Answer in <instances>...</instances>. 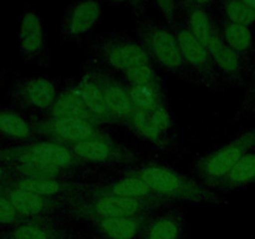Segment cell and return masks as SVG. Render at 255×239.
I'll return each instance as SVG.
<instances>
[{
  "mask_svg": "<svg viewBox=\"0 0 255 239\" xmlns=\"http://www.w3.org/2000/svg\"><path fill=\"white\" fill-rule=\"evenodd\" d=\"M69 147L82 162L131 164L138 161L132 149L116 143L109 136L79 142Z\"/></svg>",
  "mask_w": 255,
  "mask_h": 239,
  "instance_id": "obj_9",
  "label": "cell"
},
{
  "mask_svg": "<svg viewBox=\"0 0 255 239\" xmlns=\"http://www.w3.org/2000/svg\"><path fill=\"white\" fill-rule=\"evenodd\" d=\"M0 239H14V238H11L10 236H0Z\"/></svg>",
  "mask_w": 255,
  "mask_h": 239,
  "instance_id": "obj_39",
  "label": "cell"
},
{
  "mask_svg": "<svg viewBox=\"0 0 255 239\" xmlns=\"http://www.w3.org/2000/svg\"><path fill=\"white\" fill-rule=\"evenodd\" d=\"M173 30L187 67L196 71L206 84H214L217 81V72L208 47L189 31L187 25L176 24Z\"/></svg>",
  "mask_w": 255,
  "mask_h": 239,
  "instance_id": "obj_7",
  "label": "cell"
},
{
  "mask_svg": "<svg viewBox=\"0 0 255 239\" xmlns=\"http://www.w3.org/2000/svg\"><path fill=\"white\" fill-rule=\"evenodd\" d=\"M0 194L6 197L20 216L25 219L44 217L62 208L66 201L72 198H52L24 191L5 183L0 186Z\"/></svg>",
  "mask_w": 255,
  "mask_h": 239,
  "instance_id": "obj_10",
  "label": "cell"
},
{
  "mask_svg": "<svg viewBox=\"0 0 255 239\" xmlns=\"http://www.w3.org/2000/svg\"><path fill=\"white\" fill-rule=\"evenodd\" d=\"M223 39L239 56H248L253 49V36L248 26L227 20L223 25Z\"/></svg>",
  "mask_w": 255,
  "mask_h": 239,
  "instance_id": "obj_26",
  "label": "cell"
},
{
  "mask_svg": "<svg viewBox=\"0 0 255 239\" xmlns=\"http://www.w3.org/2000/svg\"><path fill=\"white\" fill-rule=\"evenodd\" d=\"M31 124L35 133L46 136L66 146L107 136L100 131L99 127L74 119L50 117L42 121H34Z\"/></svg>",
  "mask_w": 255,
  "mask_h": 239,
  "instance_id": "obj_6",
  "label": "cell"
},
{
  "mask_svg": "<svg viewBox=\"0 0 255 239\" xmlns=\"http://www.w3.org/2000/svg\"><path fill=\"white\" fill-rule=\"evenodd\" d=\"M208 51L213 59L214 65L219 67L227 76L233 80H239L243 74L242 57L227 45L223 36L214 29L208 42Z\"/></svg>",
  "mask_w": 255,
  "mask_h": 239,
  "instance_id": "obj_20",
  "label": "cell"
},
{
  "mask_svg": "<svg viewBox=\"0 0 255 239\" xmlns=\"http://www.w3.org/2000/svg\"><path fill=\"white\" fill-rule=\"evenodd\" d=\"M134 110L144 112H153L163 104V94L161 87L148 85H129L127 87Z\"/></svg>",
  "mask_w": 255,
  "mask_h": 239,
  "instance_id": "obj_27",
  "label": "cell"
},
{
  "mask_svg": "<svg viewBox=\"0 0 255 239\" xmlns=\"http://www.w3.org/2000/svg\"><path fill=\"white\" fill-rule=\"evenodd\" d=\"M128 126L136 129L137 133L143 136L144 138L151 139V141H159L161 139V136L154 131L153 126H152L149 112L141 111V110H134Z\"/></svg>",
  "mask_w": 255,
  "mask_h": 239,
  "instance_id": "obj_31",
  "label": "cell"
},
{
  "mask_svg": "<svg viewBox=\"0 0 255 239\" xmlns=\"http://www.w3.org/2000/svg\"><path fill=\"white\" fill-rule=\"evenodd\" d=\"M246 2L249 5V6L253 7V9L255 10V1H246Z\"/></svg>",
  "mask_w": 255,
  "mask_h": 239,
  "instance_id": "obj_38",
  "label": "cell"
},
{
  "mask_svg": "<svg viewBox=\"0 0 255 239\" xmlns=\"http://www.w3.org/2000/svg\"><path fill=\"white\" fill-rule=\"evenodd\" d=\"M4 76H5V74L2 71H0V86H1V84H2V81H4Z\"/></svg>",
  "mask_w": 255,
  "mask_h": 239,
  "instance_id": "obj_37",
  "label": "cell"
},
{
  "mask_svg": "<svg viewBox=\"0 0 255 239\" xmlns=\"http://www.w3.org/2000/svg\"><path fill=\"white\" fill-rule=\"evenodd\" d=\"M97 239H109V238H105V237H101V238H97Z\"/></svg>",
  "mask_w": 255,
  "mask_h": 239,
  "instance_id": "obj_40",
  "label": "cell"
},
{
  "mask_svg": "<svg viewBox=\"0 0 255 239\" xmlns=\"http://www.w3.org/2000/svg\"><path fill=\"white\" fill-rule=\"evenodd\" d=\"M149 116H151V122L154 131L162 137V134L171 127V117H169L166 106L161 105L153 112H149Z\"/></svg>",
  "mask_w": 255,
  "mask_h": 239,
  "instance_id": "obj_33",
  "label": "cell"
},
{
  "mask_svg": "<svg viewBox=\"0 0 255 239\" xmlns=\"http://www.w3.org/2000/svg\"><path fill=\"white\" fill-rule=\"evenodd\" d=\"M0 136L12 141H31L36 133L32 124L19 112L7 107H0Z\"/></svg>",
  "mask_w": 255,
  "mask_h": 239,
  "instance_id": "obj_23",
  "label": "cell"
},
{
  "mask_svg": "<svg viewBox=\"0 0 255 239\" xmlns=\"http://www.w3.org/2000/svg\"><path fill=\"white\" fill-rule=\"evenodd\" d=\"M26 219L17 213L11 202L5 196L0 194V224L4 226H17Z\"/></svg>",
  "mask_w": 255,
  "mask_h": 239,
  "instance_id": "obj_32",
  "label": "cell"
},
{
  "mask_svg": "<svg viewBox=\"0 0 255 239\" xmlns=\"http://www.w3.org/2000/svg\"><path fill=\"white\" fill-rule=\"evenodd\" d=\"M20 50L26 59H35L45 50V34L40 17L29 10L21 19L19 30Z\"/></svg>",
  "mask_w": 255,
  "mask_h": 239,
  "instance_id": "obj_19",
  "label": "cell"
},
{
  "mask_svg": "<svg viewBox=\"0 0 255 239\" xmlns=\"http://www.w3.org/2000/svg\"><path fill=\"white\" fill-rule=\"evenodd\" d=\"M29 144L41 163L51 164L66 171L82 163L81 159L66 144L55 141L31 142Z\"/></svg>",
  "mask_w": 255,
  "mask_h": 239,
  "instance_id": "obj_21",
  "label": "cell"
},
{
  "mask_svg": "<svg viewBox=\"0 0 255 239\" xmlns=\"http://www.w3.org/2000/svg\"><path fill=\"white\" fill-rule=\"evenodd\" d=\"M92 51L106 66L119 71H128L142 64H151L148 54L139 42L124 36L110 34L97 39Z\"/></svg>",
  "mask_w": 255,
  "mask_h": 239,
  "instance_id": "obj_5",
  "label": "cell"
},
{
  "mask_svg": "<svg viewBox=\"0 0 255 239\" xmlns=\"http://www.w3.org/2000/svg\"><path fill=\"white\" fill-rule=\"evenodd\" d=\"M14 176L25 177L35 179H57L64 176L66 169L45 163H27V164H11L7 166Z\"/></svg>",
  "mask_w": 255,
  "mask_h": 239,
  "instance_id": "obj_28",
  "label": "cell"
},
{
  "mask_svg": "<svg viewBox=\"0 0 255 239\" xmlns=\"http://www.w3.org/2000/svg\"><path fill=\"white\" fill-rule=\"evenodd\" d=\"M11 177H12V173H11V171L7 168V166L0 163V186H2V184L6 183V182L9 181Z\"/></svg>",
  "mask_w": 255,
  "mask_h": 239,
  "instance_id": "obj_36",
  "label": "cell"
},
{
  "mask_svg": "<svg viewBox=\"0 0 255 239\" xmlns=\"http://www.w3.org/2000/svg\"><path fill=\"white\" fill-rule=\"evenodd\" d=\"M137 32L139 44L146 50L149 59L174 74H186L188 67L182 57L173 31L153 19L142 17L137 21Z\"/></svg>",
  "mask_w": 255,
  "mask_h": 239,
  "instance_id": "obj_3",
  "label": "cell"
},
{
  "mask_svg": "<svg viewBox=\"0 0 255 239\" xmlns=\"http://www.w3.org/2000/svg\"><path fill=\"white\" fill-rule=\"evenodd\" d=\"M50 115L51 117H60V119L79 120L96 127L101 124L99 120L91 114L76 89L67 90L56 97V101L50 110Z\"/></svg>",
  "mask_w": 255,
  "mask_h": 239,
  "instance_id": "obj_18",
  "label": "cell"
},
{
  "mask_svg": "<svg viewBox=\"0 0 255 239\" xmlns=\"http://www.w3.org/2000/svg\"><path fill=\"white\" fill-rule=\"evenodd\" d=\"M149 221H151L149 213H143L138 216L95 221L92 222V226L105 238L136 239L137 237L141 238Z\"/></svg>",
  "mask_w": 255,
  "mask_h": 239,
  "instance_id": "obj_14",
  "label": "cell"
},
{
  "mask_svg": "<svg viewBox=\"0 0 255 239\" xmlns=\"http://www.w3.org/2000/svg\"><path fill=\"white\" fill-rule=\"evenodd\" d=\"M183 228V214L173 209L151 218L141 239H182Z\"/></svg>",
  "mask_w": 255,
  "mask_h": 239,
  "instance_id": "obj_22",
  "label": "cell"
},
{
  "mask_svg": "<svg viewBox=\"0 0 255 239\" xmlns=\"http://www.w3.org/2000/svg\"><path fill=\"white\" fill-rule=\"evenodd\" d=\"M7 236L14 239H71L66 228L45 217L26 219L12 227Z\"/></svg>",
  "mask_w": 255,
  "mask_h": 239,
  "instance_id": "obj_17",
  "label": "cell"
},
{
  "mask_svg": "<svg viewBox=\"0 0 255 239\" xmlns=\"http://www.w3.org/2000/svg\"><path fill=\"white\" fill-rule=\"evenodd\" d=\"M169 202L166 198L137 199L115 196L76 197L69 202V214L80 221H101V219L120 218V217L138 216L151 213L154 209L166 206Z\"/></svg>",
  "mask_w": 255,
  "mask_h": 239,
  "instance_id": "obj_2",
  "label": "cell"
},
{
  "mask_svg": "<svg viewBox=\"0 0 255 239\" xmlns=\"http://www.w3.org/2000/svg\"><path fill=\"white\" fill-rule=\"evenodd\" d=\"M251 183H255V152L246 154L214 188L234 189Z\"/></svg>",
  "mask_w": 255,
  "mask_h": 239,
  "instance_id": "obj_25",
  "label": "cell"
},
{
  "mask_svg": "<svg viewBox=\"0 0 255 239\" xmlns=\"http://www.w3.org/2000/svg\"><path fill=\"white\" fill-rule=\"evenodd\" d=\"M76 90L91 114L99 120L100 123H117L105 101L104 92L97 79L96 70L87 71L80 84L77 85Z\"/></svg>",
  "mask_w": 255,
  "mask_h": 239,
  "instance_id": "obj_15",
  "label": "cell"
},
{
  "mask_svg": "<svg viewBox=\"0 0 255 239\" xmlns=\"http://www.w3.org/2000/svg\"><path fill=\"white\" fill-rule=\"evenodd\" d=\"M6 183L16 188L24 189V191L32 192L39 196L52 197V198H76V197H81V194H84L89 188V186L61 181V179L25 178V177H17L14 174Z\"/></svg>",
  "mask_w": 255,
  "mask_h": 239,
  "instance_id": "obj_11",
  "label": "cell"
},
{
  "mask_svg": "<svg viewBox=\"0 0 255 239\" xmlns=\"http://www.w3.org/2000/svg\"><path fill=\"white\" fill-rule=\"evenodd\" d=\"M255 101V64H254V69H253V76H252V82L251 86H249L248 91H247L246 97H244L243 101V106H242V110H246L251 106L252 104Z\"/></svg>",
  "mask_w": 255,
  "mask_h": 239,
  "instance_id": "obj_35",
  "label": "cell"
},
{
  "mask_svg": "<svg viewBox=\"0 0 255 239\" xmlns=\"http://www.w3.org/2000/svg\"><path fill=\"white\" fill-rule=\"evenodd\" d=\"M10 99L20 109L51 110L56 101V89L49 79L45 77H25L12 84Z\"/></svg>",
  "mask_w": 255,
  "mask_h": 239,
  "instance_id": "obj_8",
  "label": "cell"
},
{
  "mask_svg": "<svg viewBox=\"0 0 255 239\" xmlns=\"http://www.w3.org/2000/svg\"><path fill=\"white\" fill-rule=\"evenodd\" d=\"M157 6L161 9L162 14L164 15L167 21L169 22V25L173 29L177 24V6H178V4L173 1H158Z\"/></svg>",
  "mask_w": 255,
  "mask_h": 239,
  "instance_id": "obj_34",
  "label": "cell"
},
{
  "mask_svg": "<svg viewBox=\"0 0 255 239\" xmlns=\"http://www.w3.org/2000/svg\"><path fill=\"white\" fill-rule=\"evenodd\" d=\"M125 76L129 85H148L162 89L161 79L151 64H142L132 67L125 72Z\"/></svg>",
  "mask_w": 255,
  "mask_h": 239,
  "instance_id": "obj_30",
  "label": "cell"
},
{
  "mask_svg": "<svg viewBox=\"0 0 255 239\" xmlns=\"http://www.w3.org/2000/svg\"><path fill=\"white\" fill-rule=\"evenodd\" d=\"M208 2H198V1H188L182 2L184 12L187 16V27L189 31L199 40L203 45L208 46L209 39L212 36V32L214 31V25L212 24L211 17L204 10V5Z\"/></svg>",
  "mask_w": 255,
  "mask_h": 239,
  "instance_id": "obj_24",
  "label": "cell"
},
{
  "mask_svg": "<svg viewBox=\"0 0 255 239\" xmlns=\"http://www.w3.org/2000/svg\"><path fill=\"white\" fill-rule=\"evenodd\" d=\"M96 75L100 85H101L107 107L117 123L129 124L131 117L134 112V107L127 87H125L119 80L110 76L106 72L96 70Z\"/></svg>",
  "mask_w": 255,
  "mask_h": 239,
  "instance_id": "obj_12",
  "label": "cell"
},
{
  "mask_svg": "<svg viewBox=\"0 0 255 239\" xmlns=\"http://www.w3.org/2000/svg\"><path fill=\"white\" fill-rule=\"evenodd\" d=\"M86 197L97 196H115L124 197V198H137V199H152L159 198L143 181L136 177L126 176L121 181L114 182L104 186L89 187L85 192Z\"/></svg>",
  "mask_w": 255,
  "mask_h": 239,
  "instance_id": "obj_16",
  "label": "cell"
},
{
  "mask_svg": "<svg viewBox=\"0 0 255 239\" xmlns=\"http://www.w3.org/2000/svg\"><path fill=\"white\" fill-rule=\"evenodd\" d=\"M253 147H255V128L239 134L228 144L199 158L194 171L207 187H216Z\"/></svg>",
  "mask_w": 255,
  "mask_h": 239,
  "instance_id": "obj_4",
  "label": "cell"
},
{
  "mask_svg": "<svg viewBox=\"0 0 255 239\" xmlns=\"http://www.w3.org/2000/svg\"><path fill=\"white\" fill-rule=\"evenodd\" d=\"M101 5L96 1H79L67 7L61 24L66 39H75L91 30L101 16Z\"/></svg>",
  "mask_w": 255,
  "mask_h": 239,
  "instance_id": "obj_13",
  "label": "cell"
},
{
  "mask_svg": "<svg viewBox=\"0 0 255 239\" xmlns=\"http://www.w3.org/2000/svg\"><path fill=\"white\" fill-rule=\"evenodd\" d=\"M223 11L228 21L249 26L255 21V10L246 1H227L223 4Z\"/></svg>",
  "mask_w": 255,
  "mask_h": 239,
  "instance_id": "obj_29",
  "label": "cell"
},
{
  "mask_svg": "<svg viewBox=\"0 0 255 239\" xmlns=\"http://www.w3.org/2000/svg\"><path fill=\"white\" fill-rule=\"evenodd\" d=\"M127 176L143 181L157 196L168 201L208 204L222 202L221 197L207 186L162 164H146L127 172Z\"/></svg>",
  "mask_w": 255,
  "mask_h": 239,
  "instance_id": "obj_1",
  "label": "cell"
}]
</instances>
